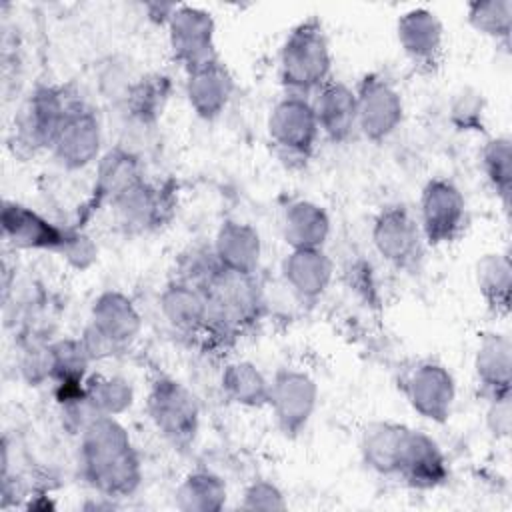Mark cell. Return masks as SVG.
I'll return each instance as SVG.
<instances>
[{
	"label": "cell",
	"instance_id": "cell-1",
	"mask_svg": "<svg viewBox=\"0 0 512 512\" xmlns=\"http://www.w3.org/2000/svg\"><path fill=\"white\" fill-rule=\"evenodd\" d=\"M80 470L104 496L132 494L142 480V466L128 430L116 416H96L80 432Z\"/></svg>",
	"mask_w": 512,
	"mask_h": 512
},
{
	"label": "cell",
	"instance_id": "cell-2",
	"mask_svg": "<svg viewBox=\"0 0 512 512\" xmlns=\"http://www.w3.org/2000/svg\"><path fill=\"white\" fill-rule=\"evenodd\" d=\"M280 82L288 94L308 96L332 80V52L318 18L298 22L284 38L278 56Z\"/></svg>",
	"mask_w": 512,
	"mask_h": 512
},
{
	"label": "cell",
	"instance_id": "cell-3",
	"mask_svg": "<svg viewBox=\"0 0 512 512\" xmlns=\"http://www.w3.org/2000/svg\"><path fill=\"white\" fill-rule=\"evenodd\" d=\"M210 304L208 336L230 338L254 324L262 314V290L256 274L218 268L204 286Z\"/></svg>",
	"mask_w": 512,
	"mask_h": 512
},
{
	"label": "cell",
	"instance_id": "cell-4",
	"mask_svg": "<svg viewBox=\"0 0 512 512\" xmlns=\"http://www.w3.org/2000/svg\"><path fill=\"white\" fill-rule=\"evenodd\" d=\"M140 330L142 318L134 302L118 290H106L92 302L82 342L92 360H100L128 348Z\"/></svg>",
	"mask_w": 512,
	"mask_h": 512
},
{
	"label": "cell",
	"instance_id": "cell-5",
	"mask_svg": "<svg viewBox=\"0 0 512 512\" xmlns=\"http://www.w3.org/2000/svg\"><path fill=\"white\" fill-rule=\"evenodd\" d=\"M146 412L158 434L176 448H188L200 430V404L190 388L158 376L148 390Z\"/></svg>",
	"mask_w": 512,
	"mask_h": 512
},
{
	"label": "cell",
	"instance_id": "cell-6",
	"mask_svg": "<svg viewBox=\"0 0 512 512\" xmlns=\"http://www.w3.org/2000/svg\"><path fill=\"white\" fill-rule=\"evenodd\" d=\"M266 130L278 156L286 162H306L320 138L310 98L288 92L272 106Z\"/></svg>",
	"mask_w": 512,
	"mask_h": 512
},
{
	"label": "cell",
	"instance_id": "cell-7",
	"mask_svg": "<svg viewBox=\"0 0 512 512\" xmlns=\"http://www.w3.org/2000/svg\"><path fill=\"white\" fill-rule=\"evenodd\" d=\"M372 244L394 268L414 270L422 262L426 238L418 216L404 204H392L382 208L374 218Z\"/></svg>",
	"mask_w": 512,
	"mask_h": 512
},
{
	"label": "cell",
	"instance_id": "cell-8",
	"mask_svg": "<svg viewBox=\"0 0 512 512\" xmlns=\"http://www.w3.org/2000/svg\"><path fill=\"white\" fill-rule=\"evenodd\" d=\"M172 58L186 70H194L218 58L216 24L208 10L176 4L166 20Z\"/></svg>",
	"mask_w": 512,
	"mask_h": 512
},
{
	"label": "cell",
	"instance_id": "cell-9",
	"mask_svg": "<svg viewBox=\"0 0 512 512\" xmlns=\"http://www.w3.org/2000/svg\"><path fill=\"white\" fill-rule=\"evenodd\" d=\"M354 90L358 132L372 142L390 138L404 120V100L400 90L386 76L376 72L366 74Z\"/></svg>",
	"mask_w": 512,
	"mask_h": 512
},
{
	"label": "cell",
	"instance_id": "cell-10",
	"mask_svg": "<svg viewBox=\"0 0 512 512\" xmlns=\"http://www.w3.org/2000/svg\"><path fill=\"white\" fill-rule=\"evenodd\" d=\"M102 140V122L98 114L82 100H76L66 112L50 152L62 168L82 170L100 160Z\"/></svg>",
	"mask_w": 512,
	"mask_h": 512
},
{
	"label": "cell",
	"instance_id": "cell-11",
	"mask_svg": "<svg viewBox=\"0 0 512 512\" xmlns=\"http://www.w3.org/2000/svg\"><path fill=\"white\" fill-rule=\"evenodd\" d=\"M418 222L426 244L456 240L466 226V198L460 188L446 178L428 180L420 194Z\"/></svg>",
	"mask_w": 512,
	"mask_h": 512
},
{
	"label": "cell",
	"instance_id": "cell-12",
	"mask_svg": "<svg viewBox=\"0 0 512 512\" xmlns=\"http://www.w3.org/2000/svg\"><path fill=\"white\" fill-rule=\"evenodd\" d=\"M318 404L314 378L296 368H282L270 380L268 406L276 426L286 436H298L310 422Z\"/></svg>",
	"mask_w": 512,
	"mask_h": 512
},
{
	"label": "cell",
	"instance_id": "cell-13",
	"mask_svg": "<svg viewBox=\"0 0 512 512\" xmlns=\"http://www.w3.org/2000/svg\"><path fill=\"white\" fill-rule=\"evenodd\" d=\"M78 98L68 96L58 86H38L20 108L16 118V138L28 150H42L52 146L54 136Z\"/></svg>",
	"mask_w": 512,
	"mask_h": 512
},
{
	"label": "cell",
	"instance_id": "cell-14",
	"mask_svg": "<svg viewBox=\"0 0 512 512\" xmlns=\"http://www.w3.org/2000/svg\"><path fill=\"white\" fill-rule=\"evenodd\" d=\"M402 392L416 414L442 424L452 412L456 382L446 366L424 360L406 372L402 378Z\"/></svg>",
	"mask_w": 512,
	"mask_h": 512
},
{
	"label": "cell",
	"instance_id": "cell-15",
	"mask_svg": "<svg viewBox=\"0 0 512 512\" xmlns=\"http://www.w3.org/2000/svg\"><path fill=\"white\" fill-rule=\"evenodd\" d=\"M116 224L128 234H142L164 226L174 210L172 194L148 180L138 182L112 204Z\"/></svg>",
	"mask_w": 512,
	"mask_h": 512
},
{
	"label": "cell",
	"instance_id": "cell-16",
	"mask_svg": "<svg viewBox=\"0 0 512 512\" xmlns=\"http://www.w3.org/2000/svg\"><path fill=\"white\" fill-rule=\"evenodd\" d=\"M396 36L408 60L424 70L438 66L444 52V26L436 12L410 8L396 22Z\"/></svg>",
	"mask_w": 512,
	"mask_h": 512
},
{
	"label": "cell",
	"instance_id": "cell-17",
	"mask_svg": "<svg viewBox=\"0 0 512 512\" xmlns=\"http://www.w3.org/2000/svg\"><path fill=\"white\" fill-rule=\"evenodd\" d=\"M162 318L184 336H206L210 328V304L202 286L174 278L158 298Z\"/></svg>",
	"mask_w": 512,
	"mask_h": 512
},
{
	"label": "cell",
	"instance_id": "cell-18",
	"mask_svg": "<svg viewBox=\"0 0 512 512\" xmlns=\"http://www.w3.org/2000/svg\"><path fill=\"white\" fill-rule=\"evenodd\" d=\"M2 232L16 248L50 250L56 254L62 252L70 234V230L56 226L36 210L10 200L2 208Z\"/></svg>",
	"mask_w": 512,
	"mask_h": 512
},
{
	"label": "cell",
	"instance_id": "cell-19",
	"mask_svg": "<svg viewBox=\"0 0 512 512\" xmlns=\"http://www.w3.org/2000/svg\"><path fill=\"white\" fill-rule=\"evenodd\" d=\"M320 134L332 142H346L358 132L356 90L342 80H328L310 98Z\"/></svg>",
	"mask_w": 512,
	"mask_h": 512
},
{
	"label": "cell",
	"instance_id": "cell-20",
	"mask_svg": "<svg viewBox=\"0 0 512 512\" xmlns=\"http://www.w3.org/2000/svg\"><path fill=\"white\" fill-rule=\"evenodd\" d=\"M396 476L420 490L444 484L448 478V464L438 442L422 430L408 428Z\"/></svg>",
	"mask_w": 512,
	"mask_h": 512
},
{
	"label": "cell",
	"instance_id": "cell-21",
	"mask_svg": "<svg viewBox=\"0 0 512 512\" xmlns=\"http://www.w3.org/2000/svg\"><path fill=\"white\" fill-rule=\"evenodd\" d=\"M186 98L202 120L218 118L234 94V78L220 58L186 72Z\"/></svg>",
	"mask_w": 512,
	"mask_h": 512
},
{
	"label": "cell",
	"instance_id": "cell-22",
	"mask_svg": "<svg viewBox=\"0 0 512 512\" xmlns=\"http://www.w3.org/2000/svg\"><path fill=\"white\" fill-rule=\"evenodd\" d=\"M282 278L300 300L314 302L328 290L334 264L324 248H296L282 260Z\"/></svg>",
	"mask_w": 512,
	"mask_h": 512
},
{
	"label": "cell",
	"instance_id": "cell-23",
	"mask_svg": "<svg viewBox=\"0 0 512 512\" xmlns=\"http://www.w3.org/2000/svg\"><path fill=\"white\" fill-rule=\"evenodd\" d=\"M212 254L224 270L256 274L262 258L260 234L248 222L224 220L214 236Z\"/></svg>",
	"mask_w": 512,
	"mask_h": 512
},
{
	"label": "cell",
	"instance_id": "cell-24",
	"mask_svg": "<svg viewBox=\"0 0 512 512\" xmlns=\"http://www.w3.org/2000/svg\"><path fill=\"white\" fill-rule=\"evenodd\" d=\"M474 372L486 400H500L510 396L512 344L506 334L490 332L480 340L474 356Z\"/></svg>",
	"mask_w": 512,
	"mask_h": 512
},
{
	"label": "cell",
	"instance_id": "cell-25",
	"mask_svg": "<svg viewBox=\"0 0 512 512\" xmlns=\"http://www.w3.org/2000/svg\"><path fill=\"white\" fill-rule=\"evenodd\" d=\"M144 180L140 158L126 146H114L104 152L96 166L94 196L98 204H112L126 190Z\"/></svg>",
	"mask_w": 512,
	"mask_h": 512
},
{
	"label": "cell",
	"instance_id": "cell-26",
	"mask_svg": "<svg viewBox=\"0 0 512 512\" xmlns=\"http://www.w3.org/2000/svg\"><path fill=\"white\" fill-rule=\"evenodd\" d=\"M282 238L296 248H324L330 236L328 212L312 200H294L282 212Z\"/></svg>",
	"mask_w": 512,
	"mask_h": 512
},
{
	"label": "cell",
	"instance_id": "cell-27",
	"mask_svg": "<svg viewBox=\"0 0 512 512\" xmlns=\"http://www.w3.org/2000/svg\"><path fill=\"white\" fill-rule=\"evenodd\" d=\"M408 426L398 422H372L360 438V452L368 468L378 474L396 476L404 450Z\"/></svg>",
	"mask_w": 512,
	"mask_h": 512
},
{
	"label": "cell",
	"instance_id": "cell-28",
	"mask_svg": "<svg viewBox=\"0 0 512 512\" xmlns=\"http://www.w3.org/2000/svg\"><path fill=\"white\" fill-rule=\"evenodd\" d=\"M220 386L226 398L238 406L262 408L268 406L270 380L260 368L248 360H236L226 364L220 376Z\"/></svg>",
	"mask_w": 512,
	"mask_h": 512
},
{
	"label": "cell",
	"instance_id": "cell-29",
	"mask_svg": "<svg viewBox=\"0 0 512 512\" xmlns=\"http://www.w3.org/2000/svg\"><path fill=\"white\" fill-rule=\"evenodd\" d=\"M92 362L82 338H64L48 346L46 350V374L58 382V388H80L84 386L88 366Z\"/></svg>",
	"mask_w": 512,
	"mask_h": 512
},
{
	"label": "cell",
	"instance_id": "cell-30",
	"mask_svg": "<svg viewBox=\"0 0 512 512\" xmlns=\"http://www.w3.org/2000/svg\"><path fill=\"white\" fill-rule=\"evenodd\" d=\"M476 284L488 308L496 314H506L510 308L512 266L506 252L484 254L476 262Z\"/></svg>",
	"mask_w": 512,
	"mask_h": 512
},
{
	"label": "cell",
	"instance_id": "cell-31",
	"mask_svg": "<svg viewBox=\"0 0 512 512\" xmlns=\"http://www.w3.org/2000/svg\"><path fill=\"white\" fill-rule=\"evenodd\" d=\"M168 92H170V82L166 76L162 74L140 76L134 80V84L130 86L120 106L126 110V114L134 122L148 126L162 112L168 100Z\"/></svg>",
	"mask_w": 512,
	"mask_h": 512
},
{
	"label": "cell",
	"instance_id": "cell-32",
	"mask_svg": "<svg viewBox=\"0 0 512 512\" xmlns=\"http://www.w3.org/2000/svg\"><path fill=\"white\" fill-rule=\"evenodd\" d=\"M84 398L98 416H120L134 402L130 380L116 374H92L84 380Z\"/></svg>",
	"mask_w": 512,
	"mask_h": 512
},
{
	"label": "cell",
	"instance_id": "cell-33",
	"mask_svg": "<svg viewBox=\"0 0 512 512\" xmlns=\"http://www.w3.org/2000/svg\"><path fill=\"white\" fill-rule=\"evenodd\" d=\"M226 484L220 476L198 470L190 472L176 488V506L180 510L216 512L226 504Z\"/></svg>",
	"mask_w": 512,
	"mask_h": 512
},
{
	"label": "cell",
	"instance_id": "cell-34",
	"mask_svg": "<svg viewBox=\"0 0 512 512\" xmlns=\"http://www.w3.org/2000/svg\"><path fill=\"white\" fill-rule=\"evenodd\" d=\"M482 170L486 174V180L494 188V192L502 198L504 206L508 208L510 202V190H512V150H510V138L508 136H496L490 138L482 152H480Z\"/></svg>",
	"mask_w": 512,
	"mask_h": 512
},
{
	"label": "cell",
	"instance_id": "cell-35",
	"mask_svg": "<svg viewBox=\"0 0 512 512\" xmlns=\"http://www.w3.org/2000/svg\"><path fill=\"white\" fill-rule=\"evenodd\" d=\"M468 24L482 36L494 40H508L512 30V2L510 0H476L466 6Z\"/></svg>",
	"mask_w": 512,
	"mask_h": 512
},
{
	"label": "cell",
	"instance_id": "cell-36",
	"mask_svg": "<svg viewBox=\"0 0 512 512\" xmlns=\"http://www.w3.org/2000/svg\"><path fill=\"white\" fill-rule=\"evenodd\" d=\"M484 116L482 96L474 90H460L450 104V120L460 130H480Z\"/></svg>",
	"mask_w": 512,
	"mask_h": 512
},
{
	"label": "cell",
	"instance_id": "cell-37",
	"mask_svg": "<svg viewBox=\"0 0 512 512\" xmlns=\"http://www.w3.org/2000/svg\"><path fill=\"white\" fill-rule=\"evenodd\" d=\"M242 508L246 510H284L286 500L282 490L266 480H254L244 490Z\"/></svg>",
	"mask_w": 512,
	"mask_h": 512
},
{
	"label": "cell",
	"instance_id": "cell-38",
	"mask_svg": "<svg viewBox=\"0 0 512 512\" xmlns=\"http://www.w3.org/2000/svg\"><path fill=\"white\" fill-rule=\"evenodd\" d=\"M488 424L490 430L498 436H508L510 432V396L500 400H488Z\"/></svg>",
	"mask_w": 512,
	"mask_h": 512
}]
</instances>
